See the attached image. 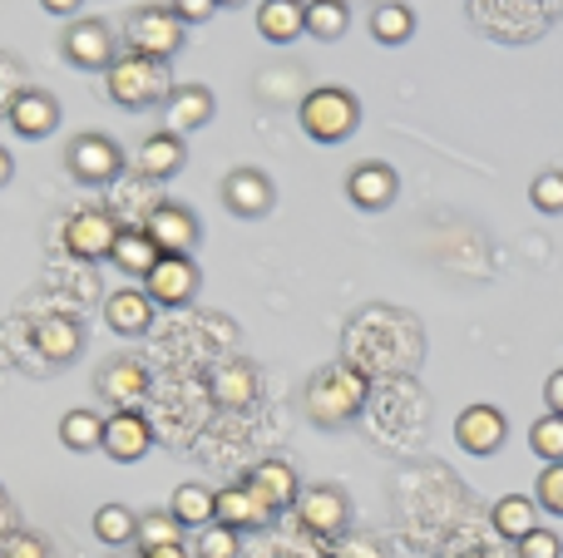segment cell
<instances>
[{"label":"cell","instance_id":"obj_30","mask_svg":"<svg viewBox=\"0 0 563 558\" xmlns=\"http://www.w3.org/2000/svg\"><path fill=\"white\" fill-rule=\"evenodd\" d=\"M95 539L119 549V544H134L139 539V514L124 510V504H99L95 510Z\"/></svg>","mask_w":563,"mask_h":558},{"label":"cell","instance_id":"obj_39","mask_svg":"<svg viewBox=\"0 0 563 558\" xmlns=\"http://www.w3.org/2000/svg\"><path fill=\"white\" fill-rule=\"evenodd\" d=\"M168 10H174L184 25H203V20H213L218 0H168Z\"/></svg>","mask_w":563,"mask_h":558},{"label":"cell","instance_id":"obj_43","mask_svg":"<svg viewBox=\"0 0 563 558\" xmlns=\"http://www.w3.org/2000/svg\"><path fill=\"white\" fill-rule=\"evenodd\" d=\"M139 558H188V549H184V544H168V549H148Z\"/></svg>","mask_w":563,"mask_h":558},{"label":"cell","instance_id":"obj_15","mask_svg":"<svg viewBox=\"0 0 563 558\" xmlns=\"http://www.w3.org/2000/svg\"><path fill=\"white\" fill-rule=\"evenodd\" d=\"M400 193V178L390 164H380V158H366V164L351 168L346 178V198L356 208H366V213H380V208H390Z\"/></svg>","mask_w":563,"mask_h":558},{"label":"cell","instance_id":"obj_34","mask_svg":"<svg viewBox=\"0 0 563 558\" xmlns=\"http://www.w3.org/2000/svg\"><path fill=\"white\" fill-rule=\"evenodd\" d=\"M243 534H233L228 524H208V529H198L194 539V554L198 558H238V549H243Z\"/></svg>","mask_w":563,"mask_h":558},{"label":"cell","instance_id":"obj_35","mask_svg":"<svg viewBox=\"0 0 563 558\" xmlns=\"http://www.w3.org/2000/svg\"><path fill=\"white\" fill-rule=\"evenodd\" d=\"M534 504L544 514H559L563 520V460L544 465V475H539V484H534Z\"/></svg>","mask_w":563,"mask_h":558},{"label":"cell","instance_id":"obj_13","mask_svg":"<svg viewBox=\"0 0 563 558\" xmlns=\"http://www.w3.org/2000/svg\"><path fill=\"white\" fill-rule=\"evenodd\" d=\"M95 391L104 395V401L114 405V411H134V405L148 395V366H144V361H134V356H119V361L99 366Z\"/></svg>","mask_w":563,"mask_h":558},{"label":"cell","instance_id":"obj_41","mask_svg":"<svg viewBox=\"0 0 563 558\" xmlns=\"http://www.w3.org/2000/svg\"><path fill=\"white\" fill-rule=\"evenodd\" d=\"M40 5H45L49 15H75V10L85 5V0H40Z\"/></svg>","mask_w":563,"mask_h":558},{"label":"cell","instance_id":"obj_36","mask_svg":"<svg viewBox=\"0 0 563 558\" xmlns=\"http://www.w3.org/2000/svg\"><path fill=\"white\" fill-rule=\"evenodd\" d=\"M529 198H534L539 213H563V174H559V168L539 174L534 188H529Z\"/></svg>","mask_w":563,"mask_h":558},{"label":"cell","instance_id":"obj_38","mask_svg":"<svg viewBox=\"0 0 563 558\" xmlns=\"http://www.w3.org/2000/svg\"><path fill=\"white\" fill-rule=\"evenodd\" d=\"M519 558H563V544L554 529H534L525 544H519Z\"/></svg>","mask_w":563,"mask_h":558},{"label":"cell","instance_id":"obj_42","mask_svg":"<svg viewBox=\"0 0 563 558\" xmlns=\"http://www.w3.org/2000/svg\"><path fill=\"white\" fill-rule=\"evenodd\" d=\"M15 178V158H10V148H0V188Z\"/></svg>","mask_w":563,"mask_h":558},{"label":"cell","instance_id":"obj_18","mask_svg":"<svg viewBox=\"0 0 563 558\" xmlns=\"http://www.w3.org/2000/svg\"><path fill=\"white\" fill-rule=\"evenodd\" d=\"M10 129L20 138H49L59 129V104L49 89H20L10 99Z\"/></svg>","mask_w":563,"mask_h":558},{"label":"cell","instance_id":"obj_26","mask_svg":"<svg viewBox=\"0 0 563 558\" xmlns=\"http://www.w3.org/2000/svg\"><path fill=\"white\" fill-rule=\"evenodd\" d=\"M178 168H184V138L174 134H148L144 144H139V174L144 178H174Z\"/></svg>","mask_w":563,"mask_h":558},{"label":"cell","instance_id":"obj_8","mask_svg":"<svg viewBox=\"0 0 563 558\" xmlns=\"http://www.w3.org/2000/svg\"><path fill=\"white\" fill-rule=\"evenodd\" d=\"M203 287V272H198L194 257H158L154 272L144 277V292L154 306H188Z\"/></svg>","mask_w":563,"mask_h":558},{"label":"cell","instance_id":"obj_21","mask_svg":"<svg viewBox=\"0 0 563 558\" xmlns=\"http://www.w3.org/2000/svg\"><path fill=\"white\" fill-rule=\"evenodd\" d=\"M257 35L273 45H291L307 35V0H263L257 5Z\"/></svg>","mask_w":563,"mask_h":558},{"label":"cell","instance_id":"obj_7","mask_svg":"<svg viewBox=\"0 0 563 558\" xmlns=\"http://www.w3.org/2000/svg\"><path fill=\"white\" fill-rule=\"evenodd\" d=\"M114 237L119 223L109 217V208H79L65 223V253H75L79 263H99V257H114Z\"/></svg>","mask_w":563,"mask_h":558},{"label":"cell","instance_id":"obj_2","mask_svg":"<svg viewBox=\"0 0 563 558\" xmlns=\"http://www.w3.org/2000/svg\"><path fill=\"white\" fill-rule=\"evenodd\" d=\"M104 85H109V99L119 109H154L174 94V79H168V65L164 59H148V55H119L114 65L104 69Z\"/></svg>","mask_w":563,"mask_h":558},{"label":"cell","instance_id":"obj_40","mask_svg":"<svg viewBox=\"0 0 563 558\" xmlns=\"http://www.w3.org/2000/svg\"><path fill=\"white\" fill-rule=\"evenodd\" d=\"M544 401H549V411H554V415H563V371H554L544 381Z\"/></svg>","mask_w":563,"mask_h":558},{"label":"cell","instance_id":"obj_12","mask_svg":"<svg viewBox=\"0 0 563 558\" xmlns=\"http://www.w3.org/2000/svg\"><path fill=\"white\" fill-rule=\"evenodd\" d=\"M99 450L119 465H139L154 450V425L144 421V411H114L104 421V445Z\"/></svg>","mask_w":563,"mask_h":558},{"label":"cell","instance_id":"obj_3","mask_svg":"<svg viewBox=\"0 0 563 558\" xmlns=\"http://www.w3.org/2000/svg\"><path fill=\"white\" fill-rule=\"evenodd\" d=\"M297 119H301V134H307V138H317V144H341V138L356 134L361 104H356V94H351V89L321 85V89H311V94L301 99Z\"/></svg>","mask_w":563,"mask_h":558},{"label":"cell","instance_id":"obj_25","mask_svg":"<svg viewBox=\"0 0 563 558\" xmlns=\"http://www.w3.org/2000/svg\"><path fill=\"white\" fill-rule=\"evenodd\" d=\"M158 257H164V253L154 247V237H148L144 227H119V237H114V263H119V272H124V277H148Z\"/></svg>","mask_w":563,"mask_h":558},{"label":"cell","instance_id":"obj_28","mask_svg":"<svg viewBox=\"0 0 563 558\" xmlns=\"http://www.w3.org/2000/svg\"><path fill=\"white\" fill-rule=\"evenodd\" d=\"M59 445H65V450H75V455L99 450V445H104V415L65 411V415H59Z\"/></svg>","mask_w":563,"mask_h":558},{"label":"cell","instance_id":"obj_6","mask_svg":"<svg viewBox=\"0 0 563 558\" xmlns=\"http://www.w3.org/2000/svg\"><path fill=\"white\" fill-rule=\"evenodd\" d=\"M59 49H65V59L75 69H109L114 65V30L104 25V20L95 15H79L65 25V35H59Z\"/></svg>","mask_w":563,"mask_h":558},{"label":"cell","instance_id":"obj_44","mask_svg":"<svg viewBox=\"0 0 563 558\" xmlns=\"http://www.w3.org/2000/svg\"><path fill=\"white\" fill-rule=\"evenodd\" d=\"M218 5H247V0H218Z\"/></svg>","mask_w":563,"mask_h":558},{"label":"cell","instance_id":"obj_37","mask_svg":"<svg viewBox=\"0 0 563 558\" xmlns=\"http://www.w3.org/2000/svg\"><path fill=\"white\" fill-rule=\"evenodd\" d=\"M0 558H49V544L30 529H15L0 539Z\"/></svg>","mask_w":563,"mask_h":558},{"label":"cell","instance_id":"obj_5","mask_svg":"<svg viewBox=\"0 0 563 558\" xmlns=\"http://www.w3.org/2000/svg\"><path fill=\"white\" fill-rule=\"evenodd\" d=\"M65 164L79 183L99 188V183H114V178L124 174V148H119L109 134H79L75 144L65 148Z\"/></svg>","mask_w":563,"mask_h":558},{"label":"cell","instance_id":"obj_14","mask_svg":"<svg viewBox=\"0 0 563 558\" xmlns=\"http://www.w3.org/2000/svg\"><path fill=\"white\" fill-rule=\"evenodd\" d=\"M223 203H228V213H238V217H263V213H273L277 188L263 168H233V174L223 178Z\"/></svg>","mask_w":563,"mask_h":558},{"label":"cell","instance_id":"obj_22","mask_svg":"<svg viewBox=\"0 0 563 558\" xmlns=\"http://www.w3.org/2000/svg\"><path fill=\"white\" fill-rule=\"evenodd\" d=\"M267 520H273V514L253 500V490H247V484H228V490H218L213 524H228L233 534H243V529H263Z\"/></svg>","mask_w":563,"mask_h":558},{"label":"cell","instance_id":"obj_10","mask_svg":"<svg viewBox=\"0 0 563 558\" xmlns=\"http://www.w3.org/2000/svg\"><path fill=\"white\" fill-rule=\"evenodd\" d=\"M243 484L253 490V500L263 504L267 514L297 510V500H301V480H297V470H291L287 460H257L253 470H247Z\"/></svg>","mask_w":563,"mask_h":558},{"label":"cell","instance_id":"obj_4","mask_svg":"<svg viewBox=\"0 0 563 558\" xmlns=\"http://www.w3.org/2000/svg\"><path fill=\"white\" fill-rule=\"evenodd\" d=\"M184 20L174 15L168 5H139L134 15H129V25H124V40H129V49L134 55H148V59H174L178 49H184Z\"/></svg>","mask_w":563,"mask_h":558},{"label":"cell","instance_id":"obj_17","mask_svg":"<svg viewBox=\"0 0 563 558\" xmlns=\"http://www.w3.org/2000/svg\"><path fill=\"white\" fill-rule=\"evenodd\" d=\"M208 119H213V89L208 85H174V94L164 99V134L184 138L203 129Z\"/></svg>","mask_w":563,"mask_h":558},{"label":"cell","instance_id":"obj_11","mask_svg":"<svg viewBox=\"0 0 563 558\" xmlns=\"http://www.w3.org/2000/svg\"><path fill=\"white\" fill-rule=\"evenodd\" d=\"M144 233L154 237V247L164 257H188L198 247V233H203V227H198V217L188 213L184 203H158L154 213H148Z\"/></svg>","mask_w":563,"mask_h":558},{"label":"cell","instance_id":"obj_23","mask_svg":"<svg viewBox=\"0 0 563 558\" xmlns=\"http://www.w3.org/2000/svg\"><path fill=\"white\" fill-rule=\"evenodd\" d=\"M213 401L223 411H247L257 401V366L253 361H223L213 371Z\"/></svg>","mask_w":563,"mask_h":558},{"label":"cell","instance_id":"obj_31","mask_svg":"<svg viewBox=\"0 0 563 558\" xmlns=\"http://www.w3.org/2000/svg\"><path fill=\"white\" fill-rule=\"evenodd\" d=\"M351 25L346 0H307V35L311 40H341Z\"/></svg>","mask_w":563,"mask_h":558},{"label":"cell","instance_id":"obj_9","mask_svg":"<svg viewBox=\"0 0 563 558\" xmlns=\"http://www.w3.org/2000/svg\"><path fill=\"white\" fill-rule=\"evenodd\" d=\"M297 520H301V529L317 534V539H336V534L351 524V504L336 484H311V490H301V500H297Z\"/></svg>","mask_w":563,"mask_h":558},{"label":"cell","instance_id":"obj_16","mask_svg":"<svg viewBox=\"0 0 563 558\" xmlns=\"http://www.w3.org/2000/svg\"><path fill=\"white\" fill-rule=\"evenodd\" d=\"M505 435H509V421L495 405H465L455 421V440H460V450H470V455H495L499 445H505Z\"/></svg>","mask_w":563,"mask_h":558},{"label":"cell","instance_id":"obj_33","mask_svg":"<svg viewBox=\"0 0 563 558\" xmlns=\"http://www.w3.org/2000/svg\"><path fill=\"white\" fill-rule=\"evenodd\" d=\"M529 445H534V455L544 465H559L563 460V415L549 411L544 421H534V431H529Z\"/></svg>","mask_w":563,"mask_h":558},{"label":"cell","instance_id":"obj_1","mask_svg":"<svg viewBox=\"0 0 563 558\" xmlns=\"http://www.w3.org/2000/svg\"><path fill=\"white\" fill-rule=\"evenodd\" d=\"M366 391H371L366 371H356V366H346V361L321 366V371L307 381V415L321 425V431H336V425H346L361 415Z\"/></svg>","mask_w":563,"mask_h":558},{"label":"cell","instance_id":"obj_32","mask_svg":"<svg viewBox=\"0 0 563 558\" xmlns=\"http://www.w3.org/2000/svg\"><path fill=\"white\" fill-rule=\"evenodd\" d=\"M139 554H148V549H168V544H184V524L174 520L168 510H158V514H144L139 520Z\"/></svg>","mask_w":563,"mask_h":558},{"label":"cell","instance_id":"obj_24","mask_svg":"<svg viewBox=\"0 0 563 558\" xmlns=\"http://www.w3.org/2000/svg\"><path fill=\"white\" fill-rule=\"evenodd\" d=\"M489 524H495L499 539L525 544L529 534L539 529V504L529 500V494H505V500H499L495 510H489Z\"/></svg>","mask_w":563,"mask_h":558},{"label":"cell","instance_id":"obj_20","mask_svg":"<svg viewBox=\"0 0 563 558\" xmlns=\"http://www.w3.org/2000/svg\"><path fill=\"white\" fill-rule=\"evenodd\" d=\"M35 351L55 366L75 361L85 351V326L75 316H45V322H35Z\"/></svg>","mask_w":563,"mask_h":558},{"label":"cell","instance_id":"obj_27","mask_svg":"<svg viewBox=\"0 0 563 558\" xmlns=\"http://www.w3.org/2000/svg\"><path fill=\"white\" fill-rule=\"evenodd\" d=\"M213 500H218V490H208V484H178L174 500H168V514L184 529H208L213 524Z\"/></svg>","mask_w":563,"mask_h":558},{"label":"cell","instance_id":"obj_19","mask_svg":"<svg viewBox=\"0 0 563 558\" xmlns=\"http://www.w3.org/2000/svg\"><path fill=\"white\" fill-rule=\"evenodd\" d=\"M104 322L119 336H144L154 326V302H148L144 287H119L104 297Z\"/></svg>","mask_w":563,"mask_h":558},{"label":"cell","instance_id":"obj_29","mask_svg":"<svg viewBox=\"0 0 563 558\" xmlns=\"http://www.w3.org/2000/svg\"><path fill=\"white\" fill-rule=\"evenodd\" d=\"M371 35H376L380 45H406V40L416 35V15H410L406 0H380V5L371 10Z\"/></svg>","mask_w":563,"mask_h":558}]
</instances>
